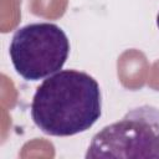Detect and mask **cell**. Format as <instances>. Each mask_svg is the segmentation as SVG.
I'll return each instance as SVG.
<instances>
[{"label":"cell","instance_id":"6da1fadb","mask_svg":"<svg viewBox=\"0 0 159 159\" xmlns=\"http://www.w3.org/2000/svg\"><path fill=\"white\" fill-rule=\"evenodd\" d=\"M102 114L98 82L77 70L58 71L36 89L31 102L34 123L53 137H70L89 129Z\"/></svg>","mask_w":159,"mask_h":159},{"label":"cell","instance_id":"7a4b0ae2","mask_svg":"<svg viewBox=\"0 0 159 159\" xmlns=\"http://www.w3.org/2000/svg\"><path fill=\"white\" fill-rule=\"evenodd\" d=\"M89 158H159V108L143 104L93 135Z\"/></svg>","mask_w":159,"mask_h":159},{"label":"cell","instance_id":"3957f363","mask_svg":"<svg viewBox=\"0 0 159 159\" xmlns=\"http://www.w3.org/2000/svg\"><path fill=\"white\" fill-rule=\"evenodd\" d=\"M9 53L14 68L24 80L39 81L63 67L70 55V41L56 24L34 22L16 30Z\"/></svg>","mask_w":159,"mask_h":159},{"label":"cell","instance_id":"277c9868","mask_svg":"<svg viewBox=\"0 0 159 159\" xmlns=\"http://www.w3.org/2000/svg\"><path fill=\"white\" fill-rule=\"evenodd\" d=\"M157 25H158V27H159V12H158V15H157Z\"/></svg>","mask_w":159,"mask_h":159}]
</instances>
